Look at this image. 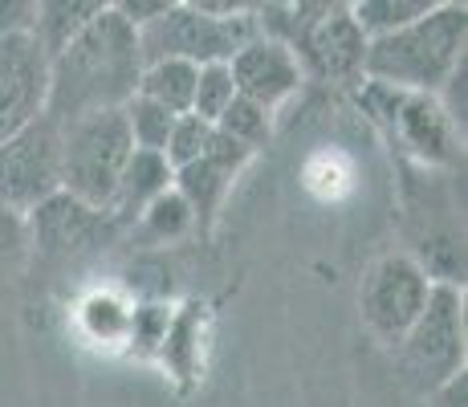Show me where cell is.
Segmentation results:
<instances>
[{
	"label": "cell",
	"mask_w": 468,
	"mask_h": 407,
	"mask_svg": "<svg viewBox=\"0 0 468 407\" xmlns=\"http://www.w3.org/2000/svg\"><path fill=\"white\" fill-rule=\"evenodd\" d=\"M143 74V49L139 33L122 21L114 5L82 29V37L69 41L58 58L49 61V102L45 119L69 126L78 119L102 111H122L139 90Z\"/></svg>",
	"instance_id": "obj_1"
},
{
	"label": "cell",
	"mask_w": 468,
	"mask_h": 407,
	"mask_svg": "<svg viewBox=\"0 0 468 407\" xmlns=\"http://www.w3.org/2000/svg\"><path fill=\"white\" fill-rule=\"evenodd\" d=\"M468 61V5L436 0L420 21L399 33L367 41L363 81L391 94H428L436 98L444 81Z\"/></svg>",
	"instance_id": "obj_2"
},
{
	"label": "cell",
	"mask_w": 468,
	"mask_h": 407,
	"mask_svg": "<svg viewBox=\"0 0 468 407\" xmlns=\"http://www.w3.org/2000/svg\"><path fill=\"white\" fill-rule=\"evenodd\" d=\"M134 143L122 111H102L61 126V196L102 216Z\"/></svg>",
	"instance_id": "obj_3"
},
{
	"label": "cell",
	"mask_w": 468,
	"mask_h": 407,
	"mask_svg": "<svg viewBox=\"0 0 468 407\" xmlns=\"http://www.w3.org/2000/svg\"><path fill=\"white\" fill-rule=\"evenodd\" d=\"M253 8L245 16H208L192 0H171L167 13H159L155 21L139 29L143 66L147 61H187V66L232 61L257 37Z\"/></svg>",
	"instance_id": "obj_4"
},
{
	"label": "cell",
	"mask_w": 468,
	"mask_h": 407,
	"mask_svg": "<svg viewBox=\"0 0 468 407\" xmlns=\"http://www.w3.org/2000/svg\"><path fill=\"white\" fill-rule=\"evenodd\" d=\"M399 367L420 391H431L444 379L468 370V334H464V289L456 282H436L424 314L416 318L399 347Z\"/></svg>",
	"instance_id": "obj_5"
},
{
	"label": "cell",
	"mask_w": 468,
	"mask_h": 407,
	"mask_svg": "<svg viewBox=\"0 0 468 407\" xmlns=\"http://www.w3.org/2000/svg\"><path fill=\"white\" fill-rule=\"evenodd\" d=\"M431 285H436V277L428 273L424 261L408 257V252H387L367 269L363 285H358L363 326L383 347H399L403 334L424 314Z\"/></svg>",
	"instance_id": "obj_6"
},
{
	"label": "cell",
	"mask_w": 468,
	"mask_h": 407,
	"mask_svg": "<svg viewBox=\"0 0 468 407\" xmlns=\"http://www.w3.org/2000/svg\"><path fill=\"white\" fill-rule=\"evenodd\" d=\"M61 196V126L33 119L0 143V204L29 216Z\"/></svg>",
	"instance_id": "obj_7"
},
{
	"label": "cell",
	"mask_w": 468,
	"mask_h": 407,
	"mask_svg": "<svg viewBox=\"0 0 468 407\" xmlns=\"http://www.w3.org/2000/svg\"><path fill=\"white\" fill-rule=\"evenodd\" d=\"M49 102V58L41 45L21 37H0V143L45 114Z\"/></svg>",
	"instance_id": "obj_8"
},
{
	"label": "cell",
	"mask_w": 468,
	"mask_h": 407,
	"mask_svg": "<svg viewBox=\"0 0 468 407\" xmlns=\"http://www.w3.org/2000/svg\"><path fill=\"white\" fill-rule=\"evenodd\" d=\"M293 53H298L305 78L314 74L322 81H363L367 37L350 16V5H330Z\"/></svg>",
	"instance_id": "obj_9"
},
{
	"label": "cell",
	"mask_w": 468,
	"mask_h": 407,
	"mask_svg": "<svg viewBox=\"0 0 468 407\" xmlns=\"http://www.w3.org/2000/svg\"><path fill=\"white\" fill-rule=\"evenodd\" d=\"M229 74H232V86H237V98H249V102L265 106L273 114L298 94L305 81L298 53L285 49L282 41L261 37V33L229 61Z\"/></svg>",
	"instance_id": "obj_10"
},
{
	"label": "cell",
	"mask_w": 468,
	"mask_h": 407,
	"mask_svg": "<svg viewBox=\"0 0 468 407\" xmlns=\"http://www.w3.org/2000/svg\"><path fill=\"white\" fill-rule=\"evenodd\" d=\"M387 102V114L399 126V139L411 155L424 163H456L461 155V126L444 114V106L428 94H391L383 86H371Z\"/></svg>",
	"instance_id": "obj_11"
},
{
	"label": "cell",
	"mask_w": 468,
	"mask_h": 407,
	"mask_svg": "<svg viewBox=\"0 0 468 407\" xmlns=\"http://www.w3.org/2000/svg\"><path fill=\"white\" fill-rule=\"evenodd\" d=\"M249 159H253V151L237 147L232 139H224V134L216 131L208 155L176 171V192L192 204L196 229H208V224L216 220V212H220V204H224V196H229L232 179L245 171Z\"/></svg>",
	"instance_id": "obj_12"
},
{
	"label": "cell",
	"mask_w": 468,
	"mask_h": 407,
	"mask_svg": "<svg viewBox=\"0 0 468 407\" xmlns=\"http://www.w3.org/2000/svg\"><path fill=\"white\" fill-rule=\"evenodd\" d=\"M171 187H176V171H171V163L164 155H155V151H131L106 216L139 220V216L147 212L164 192H171Z\"/></svg>",
	"instance_id": "obj_13"
},
{
	"label": "cell",
	"mask_w": 468,
	"mask_h": 407,
	"mask_svg": "<svg viewBox=\"0 0 468 407\" xmlns=\"http://www.w3.org/2000/svg\"><path fill=\"white\" fill-rule=\"evenodd\" d=\"M102 0H37V21L29 37L41 45L45 58H58L69 41L82 37V29L102 13Z\"/></svg>",
	"instance_id": "obj_14"
},
{
	"label": "cell",
	"mask_w": 468,
	"mask_h": 407,
	"mask_svg": "<svg viewBox=\"0 0 468 407\" xmlns=\"http://www.w3.org/2000/svg\"><path fill=\"white\" fill-rule=\"evenodd\" d=\"M196 78H200V66H187V61H147L134 94L164 106L171 114H187L192 111Z\"/></svg>",
	"instance_id": "obj_15"
},
{
	"label": "cell",
	"mask_w": 468,
	"mask_h": 407,
	"mask_svg": "<svg viewBox=\"0 0 468 407\" xmlns=\"http://www.w3.org/2000/svg\"><path fill=\"white\" fill-rule=\"evenodd\" d=\"M431 5L436 0H355L350 16L363 29V37L375 41V37H387V33H399L403 25L420 21Z\"/></svg>",
	"instance_id": "obj_16"
},
{
	"label": "cell",
	"mask_w": 468,
	"mask_h": 407,
	"mask_svg": "<svg viewBox=\"0 0 468 407\" xmlns=\"http://www.w3.org/2000/svg\"><path fill=\"white\" fill-rule=\"evenodd\" d=\"M216 131H220L224 139H232L237 147L257 151L273 139V111L249 102V98H232V106L216 119Z\"/></svg>",
	"instance_id": "obj_17"
},
{
	"label": "cell",
	"mask_w": 468,
	"mask_h": 407,
	"mask_svg": "<svg viewBox=\"0 0 468 407\" xmlns=\"http://www.w3.org/2000/svg\"><path fill=\"white\" fill-rule=\"evenodd\" d=\"M122 119H127L134 151H155V155H164L167 134H171V126H176L179 114H171V111H164V106H155V102H147V98L134 94L131 102L122 106Z\"/></svg>",
	"instance_id": "obj_18"
},
{
	"label": "cell",
	"mask_w": 468,
	"mask_h": 407,
	"mask_svg": "<svg viewBox=\"0 0 468 407\" xmlns=\"http://www.w3.org/2000/svg\"><path fill=\"white\" fill-rule=\"evenodd\" d=\"M139 224H143V232H147L151 241L171 244V241H184L187 232H196V212H192V204L171 187V192H164L155 204L147 208V212L139 216Z\"/></svg>",
	"instance_id": "obj_19"
},
{
	"label": "cell",
	"mask_w": 468,
	"mask_h": 407,
	"mask_svg": "<svg viewBox=\"0 0 468 407\" xmlns=\"http://www.w3.org/2000/svg\"><path fill=\"white\" fill-rule=\"evenodd\" d=\"M237 98V86H232V74H229V61H216V66H200V78H196V94H192V111L196 119L212 123L220 119L224 111L232 106Z\"/></svg>",
	"instance_id": "obj_20"
},
{
	"label": "cell",
	"mask_w": 468,
	"mask_h": 407,
	"mask_svg": "<svg viewBox=\"0 0 468 407\" xmlns=\"http://www.w3.org/2000/svg\"><path fill=\"white\" fill-rule=\"evenodd\" d=\"M212 134H216L212 123L196 119V114H179L176 126H171V134H167V147H164V159L171 163V171H179V167H187V163L208 155Z\"/></svg>",
	"instance_id": "obj_21"
},
{
	"label": "cell",
	"mask_w": 468,
	"mask_h": 407,
	"mask_svg": "<svg viewBox=\"0 0 468 407\" xmlns=\"http://www.w3.org/2000/svg\"><path fill=\"white\" fill-rule=\"evenodd\" d=\"M33 21H37V0H0V37L33 33Z\"/></svg>",
	"instance_id": "obj_22"
},
{
	"label": "cell",
	"mask_w": 468,
	"mask_h": 407,
	"mask_svg": "<svg viewBox=\"0 0 468 407\" xmlns=\"http://www.w3.org/2000/svg\"><path fill=\"white\" fill-rule=\"evenodd\" d=\"M25 232H29V220H25L21 212L0 204V261L16 257V252L25 249Z\"/></svg>",
	"instance_id": "obj_23"
},
{
	"label": "cell",
	"mask_w": 468,
	"mask_h": 407,
	"mask_svg": "<svg viewBox=\"0 0 468 407\" xmlns=\"http://www.w3.org/2000/svg\"><path fill=\"white\" fill-rule=\"evenodd\" d=\"M428 400H431V407H468V370L444 379L440 387H431Z\"/></svg>",
	"instance_id": "obj_24"
}]
</instances>
